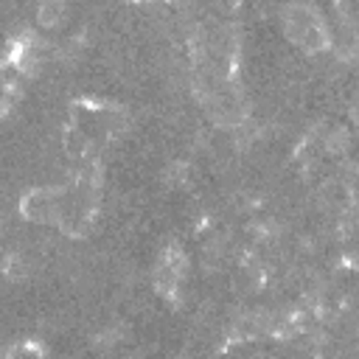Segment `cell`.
<instances>
[{"label":"cell","instance_id":"1","mask_svg":"<svg viewBox=\"0 0 359 359\" xmlns=\"http://www.w3.org/2000/svg\"><path fill=\"white\" fill-rule=\"evenodd\" d=\"M283 22H286L289 36H292L300 48H306V50H323V48L331 45L325 20H323L320 11L311 8V6H289V8L283 11Z\"/></svg>","mask_w":359,"mask_h":359},{"label":"cell","instance_id":"2","mask_svg":"<svg viewBox=\"0 0 359 359\" xmlns=\"http://www.w3.org/2000/svg\"><path fill=\"white\" fill-rule=\"evenodd\" d=\"M22 216L39 224H53L59 222L62 213V191L56 188H36L22 199Z\"/></svg>","mask_w":359,"mask_h":359},{"label":"cell","instance_id":"3","mask_svg":"<svg viewBox=\"0 0 359 359\" xmlns=\"http://www.w3.org/2000/svg\"><path fill=\"white\" fill-rule=\"evenodd\" d=\"M65 14H67V6H65V3H56V0L42 3V6L36 8V20H39L42 25H56V22L65 20Z\"/></svg>","mask_w":359,"mask_h":359},{"label":"cell","instance_id":"4","mask_svg":"<svg viewBox=\"0 0 359 359\" xmlns=\"http://www.w3.org/2000/svg\"><path fill=\"white\" fill-rule=\"evenodd\" d=\"M6 359H39V351H36L31 342H17V345L6 353Z\"/></svg>","mask_w":359,"mask_h":359}]
</instances>
